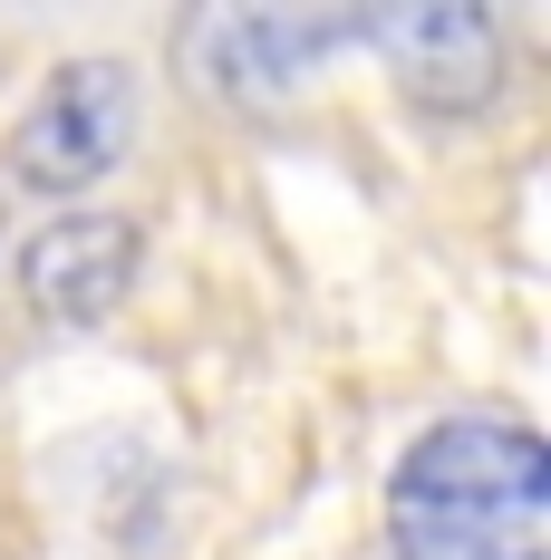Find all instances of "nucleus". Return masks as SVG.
Returning <instances> with one entry per match:
<instances>
[{"mask_svg":"<svg viewBox=\"0 0 551 560\" xmlns=\"http://www.w3.org/2000/svg\"><path fill=\"white\" fill-rule=\"evenodd\" d=\"M136 261H146V232L126 223V213H58V223L30 232L20 290H30V310L58 319V329H97V319L126 310Z\"/></svg>","mask_w":551,"mask_h":560,"instance_id":"39448f33","label":"nucleus"},{"mask_svg":"<svg viewBox=\"0 0 551 560\" xmlns=\"http://www.w3.org/2000/svg\"><path fill=\"white\" fill-rule=\"evenodd\" d=\"M551 532V445L503 416H445L387 474V541L397 560H542Z\"/></svg>","mask_w":551,"mask_h":560,"instance_id":"f257e3e1","label":"nucleus"},{"mask_svg":"<svg viewBox=\"0 0 551 560\" xmlns=\"http://www.w3.org/2000/svg\"><path fill=\"white\" fill-rule=\"evenodd\" d=\"M348 39V10H262V0H222L184 20V78L214 97V107L272 116L310 88V68Z\"/></svg>","mask_w":551,"mask_h":560,"instance_id":"f03ea898","label":"nucleus"},{"mask_svg":"<svg viewBox=\"0 0 551 560\" xmlns=\"http://www.w3.org/2000/svg\"><path fill=\"white\" fill-rule=\"evenodd\" d=\"M348 39H368L387 88L426 116H474L503 88V20L474 0H406V10H348Z\"/></svg>","mask_w":551,"mask_h":560,"instance_id":"7ed1b4c3","label":"nucleus"},{"mask_svg":"<svg viewBox=\"0 0 551 560\" xmlns=\"http://www.w3.org/2000/svg\"><path fill=\"white\" fill-rule=\"evenodd\" d=\"M136 136V68L126 58H58L30 116L10 126V174L39 194H88L97 174L126 165Z\"/></svg>","mask_w":551,"mask_h":560,"instance_id":"20e7f679","label":"nucleus"}]
</instances>
